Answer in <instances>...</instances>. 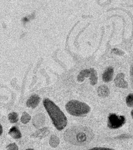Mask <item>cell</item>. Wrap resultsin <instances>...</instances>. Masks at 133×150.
<instances>
[{
	"mask_svg": "<svg viewBox=\"0 0 133 150\" xmlns=\"http://www.w3.org/2000/svg\"><path fill=\"white\" fill-rule=\"evenodd\" d=\"M93 138V133L91 129L84 127H73L65 132L64 138L72 144L82 145L90 142Z\"/></svg>",
	"mask_w": 133,
	"mask_h": 150,
	"instance_id": "obj_1",
	"label": "cell"
},
{
	"mask_svg": "<svg viewBox=\"0 0 133 150\" xmlns=\"http://www.w3.org/2000/svg\"><path fill=\"white\" fill-rule=\"evenodd\" d=\"M43 104L57 129L61 130L64 129L67 124V119L64 113L53 101L48 98L45 99Z\"/></svg>",
	"mask_w": 133,
	"mask_h": 150,
	"instance_id": "obj_2",
	"label": "cell"
},
{
	"mask_svg": "<svg viewBox=\"0 0 133 150\" xmlns=\"http://www.w3.org/2000/svg\"><path fill=\"white\" fill-rule=\"evenodd\" d=\"M65 108L70 115L75 116L87 115L91 110V108L87 104L77 100L68 102L65 105Z\"/></svg>",
	"mask_w": 133,
	"mask_h": 150,
	"instance_id": "obj_3",
	"label": "cell"
},
{
	"mask_svg": "<svg viewBox=\"0 0 133 150\" xmlns=\"http://www.w3.org/2000/svg\"><path fill=\"white\" fill-rule=\"evenodd\" d=\"M87 77L89 78L90 83L91 85L94 86L97 83V73L94 68L85 69L81 71L77 76V80L79 82H82L84 81L85 78Z\"/></svg>",
	"mask_w": 133,
	"mask_h": 150,
	"instance_id": "obj_4",
	"label": "cell"
},
{
	"mask_svg": "<svg viewBox=\"0 0 133 150\" xmlns=\"http://www.w3.org/2000/svg\"><path fill=\"white\" fill-rule=\"evenodd\" d=\"M125 123L124 116H118L115 114H110L108 118V126L112 129H118L123 126Z\"/></svg>",
	"mask_w": 133,
	"mask_h": 150,
	"instance_id": "obj_5",
	"label": "cell"
},
{
	"mask_svg": "<svg viewBox=\"0 0 133 150\" xmlns=\"http://www.w3.org/2000/svg\"><path fill=\"white\" fill-rule=\"evenodd\" d=\"M124 76L123 73H119L117 75L115 79V83L117 87L123 89H127L128 88L129 85L124 80Z\"/></svg>",
	"mask_w": 133,
	"mask_h": 150,
	"instance_id": "obj_6",
	"label": "cell"
},
{
	"mask_svg": "<svg viewBox=\"0 0 133 150\" xmlns=\"http://www.w3.org/2000/svg\"><path fill=\"white\" fill-rule=\"evenodd\" d=\"M40 98L39 96L33 95L30 97L27 101V106L28 108H36L40 102Z\"/></svg>",
	"mask_w": 133,
	"mask_h": 150,
	"instance_id": "obj_7",
	"label": "cell"
},
{
	"mask_svg": "<svg viewBox=\"0 0 133 150\" xmlns=\"http://www.w3.org/2000/svg\"><path fill=\"white\" fill-rule=\"evenodd\" d=\"M113 75V69L111 67H109L106 69L103 74V80L105 82L111 81Z\"/></svg>",
	"mask_w": 133,
	"mask_h": 150,
	"instance_id": "obj_8",
	"label": "cell"
},
{
	"mask_svg": "<svg viewBox=\"0 0 133 150\" xmlns=\"http://www.w3.org/2000/svg\"><path fill=\"white\" fill-rule=\"evenodd\" d=\"M8 134L13 138L15 139L21 138L22 136L20 131L19 130L18 128H17L16 127H12V128L9 129Z\"/></svg>",
	"mask_w": 133,
	"mask_h": 150,
	"instance_id": "obj_9",
	"label": "cell"
},
{
	"mask_svg": "<svg viewBox=\"0 0 133 150\" xmlns=\"http://www.w3.org/2000/svg\"><path fill=\"white\" fill-rule=\"evenodd\" d=\"M110 91L107 86L105 85H101L98 87V94L99 96L103 98L107 97L109 95Z\"/></svg>",
	"mask_w": 133,
	"mask_h": 150,
	"instance_id": "obj_10",
	"label": "cell"
},
{
	"mask_svg": "<svg viewBox=\"0 0 133 150\" xmlns=\"http://www.w3.org/2000/svg\"><path fill=\"white\" fill-rule=\"evenodd\" d=\"M49 133V129H47L46 128H44L39 130L38 131L33 134V136H34V137L36 138H43L47 135H48Z\"/></svg>",
	"mask_w": 133,
	"mask_h": 150,
	"instance_id": "obj_11",
	"label": "cell"
},
{
	"mask_svg": "<svg viewBox=\"0 0 133 150\" xmlns=\"http://www.w3.org/2000/svg\"><path fill=\"white\" fill-rule=\"evenodd\" d=\"M60 142L59 139L55 135H52L49 140V144L53 148H56L59 145Z\"/></svg>",
	"mask_w": 133,
	"mask_h": 150,
	"instance_id": "obj_12",
	"label": "cell"
},
{
	"mask_svg": "<svg viewBox=\"0 0 133 150\" xmlns=\"http://www.w3.org/2000/svg\"><path fill=\"white\" fill-rule=\"evenodd\" d=\"M8 118L9 122L12 123H16L18 121V117L16 112H12L10 113L8 115Z\"/></svg>",
	"mask_w": 133,
	"mask_h": 150,
	"instance_id": "obj_13",
	"label": "cell"
},
{
	"mask_svg": "<svg viewBox=\"0 0 133 150\" xmlns=\"http://www.w3.org/2000/svg\"><path fill=\"white\" fill-rule=\"evenodd\" d=\"M31 120V116L30 115L28 114L27 112H23L22 116L21 117V122L23 123V124H27L28 122L30 121Z\"/></svg>",
	"mask_w": 133,
	"mask_h": 150,
	"instance_id": "obj_14",
	"label": "cell"
},
{
	"mask_svg": "<svg viewBox=\"0 0 133 150\" xmlns=\"http://www.w3.org/2000/svg\"><path fill=\"white\" fill-rule=\"evenodd\" d=\"M126 102L127 105L133 108V94H129L126 98Z\"/></svg>",
	"mask_w": 133,
	"mask_h": 150,
	"instance_id": "obj_15",
	"label": "cell"
},
{
	"mask_svg": "<svg viewBox=\"0 0 133 150\" xmlns=\"http://www.w3.org/2000/svg\"><path fill=\"white\" fill-rule=\"evenodd\" d=\"M6 150H18V147L16 143H11L7 145Z\"/></svg>",
	"mask_w": 133,
	"mask_h": 150,
	"instance_id": "obj_16",
	"label": "cell"
},
{
	"mask_svg": "<svg viewBox=\"0 0 133 150\" xmlns=\"http://www.w3.org/2000/svg\"><path fill=\"white\" fill-rule=\"evenodd\" d=\"M88 150H115L112 149L107 148H103V147H97V148H94Z\"/></svg>",
	"mask_w": 133,
	"mask_h": 150,
	"instance_id": "obj_17",
	"label": "cell"
},
{
	"mask_svg": "<svg viewBox=\"0 0 133 150\" xmlns=\"http://www.w3.org/2000/svg\"><path fill=\"white\" fill-rule=\"evenodd\" d=\"M112 52H113L115 54H117V55H123V54H124V52H123L121 50L118 49H113Z\"/></svg>",
	"mask_w": 133,
	"mask_h": 150,
	"instance_id": "obj_18",
	"label": "cell"
},
{
	"mask_svg": "<svg viewBox=\"0 0 133 150\" xmlns=\"http://www.w3.org/2000/svg\"><path fill=\"white\" fill-rule=\"evenodd\" d=\"M131 77H132V80L133 81V65L132 67V69H131Z\"/></svg>",
	"mask_w": 133,
	"mask_h": 150,
	"instance_id": "obj_19",
	"label": "cell"
},
{
	"mask_svg": "<svg viewBox=\"0 0 133 150\" xmlns=\"http://www.w3.org/2000/svg\"><path fill=\"white\" fill-rule=\"evenodd\" d=\"M3 133V127L0 124V136Z\"/></svg>",
	"mask_w": 133,
	"mask_h": 150,
	"instance_id": "obj_20",
	"label": "cell"
},
{
	"mask_svg": "<svg viewBox=\"0 0 133 150\" xmlns=\"http://www.w3.org/2000/svg\"><path fill=\"white\" fill-rule=\"evenodd\" d=\"M131 115H132V116L133 118V110H132V112H131Z\"/></svg>",
	"mask_w": 133,
	"mask_h": 150,
	"instance_id": "obj_21",
	"label": "cell"
},
{
	"mask_svg": "<svg viewBox=\"0 0 133 150\" xmlns=\"http://www.w3.org/2000/svg\"><path fill=\"white\" fill-rule=\"evenodd\" d=\"M34 150L33 149H27V150Z\"/></svg>",
	"mask_w": 133,
	"mask_h": 150,
	"instance_id": "obj_22",
	"label": "cell"
}]
</instances>
